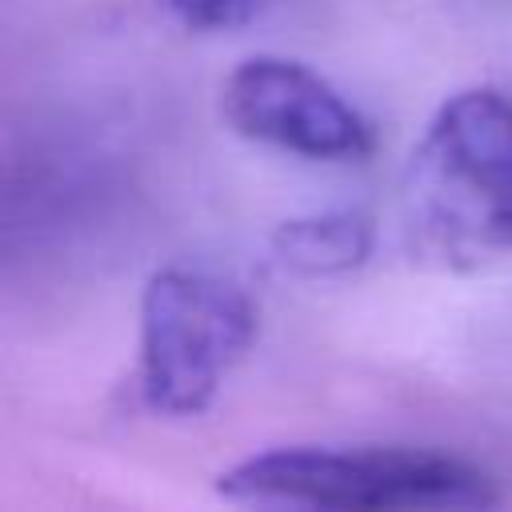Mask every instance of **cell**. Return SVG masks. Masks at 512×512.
<instances>
[{"mask_svg": "<svg viewBox=\"0 0 512 512\" xmlns=\"http://www.w3.org/2000/svg\"><path fill=\"white\" fill-rule=\"evenodd\" d=\"M400 216L412 248L440 264L512 252V96L476 84L432 112L400 180Z\"/></svg>", "mask_w": 512, "mask_h": 512, "instance_id": "6da1fadb", "label": "cell"}, {"mask_svg": "<svg viewBox=\"0 0 512 512\" xmlns=\"http://www.w3.org/2000/svg\"><path fill=\"white\" fill-rule=\"evenodd\" d=\"M216 492L256 508L472 512L496 508V476L420 444H276L216 476Z\"/></svg>", "mask_w": 512, "mask_h": 512, "instance_id": "7a4b0ae2", "label": "cell"}, {"mask_svg": "<svg viewBox=\"0 0 512 512\" xmlns=\"http://www.w3.org/2000/svg\"><path fill=\"white\" fill-rule=\"evenodd\" d=\"M376 228L356 208H328V212H304L288 216L272 228L268 248L280 272L304 276V280H328L348 276L372 256Z\"/></svg>", "mask_w": 512, "mask_h": 512, "instance_id": "5b68a950", "label": "cell"}, {"mask_svg": "<svg viewBox=\"0 0 512 512\" xmlns=\"http://www.w3.org/2000/svg\"><path fill=\"white\" fill-rule=\"evenodd\" d=\"M260 328L252 296L208 268H156L140 292L136 396L152 416H200Z\"/></svg>", "mask_w": 512, "mask_h": 512, "instance_id": "3957f363", "label": "cell"}, {"mask_svg": "<svg viewBox=\"0 0 512 512\" xmlns=\"http://www.w3.org/2000/svg\"><path fill=\"white\" fill-rule=\"evenodd\" d=\"M220 112L244 140L276 152L356 164L372 152V124L320 72L288 56H248L220 84Z\"/></svg>", "mask_w": 512, "mask_h": 512, "instance_id": "277c9868", "label": "cell"}, {"mask_svg": "<svg viewBox=\"0 0 512 512\" xmlns=\"http://www.w3.org/2000/svg\"><path fill=\"white\" fill-rule=\"evenodd\" d=\"M156 4L188 32H228L248 24L264 8V0H156Z\"/></svg>", "mask_w": 512, "mask_h": 512, "instance_id": "8992f818", "label": "cell"}]
</instances>
